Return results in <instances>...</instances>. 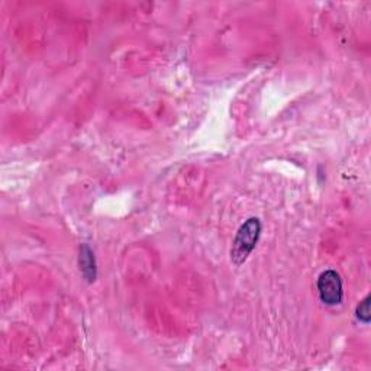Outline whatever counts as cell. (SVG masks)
Wrapping results in <instances>:
<instances>
[{
	"label": "cell",
	"instance_id": "obj_3",
	"mask_svg": "<svg viewBox=\"0 0 371 371\" xmlns=\"http://www.w3.org/2000/svg\"><path fill=\"white\" fill-rule=\"evenodd\" d=\"M80 270L82 274L84 275L86 280L89 283H93L96 280V262H95V254L89 248L87 244H83L80 248Z\"/></svg>",
	"mask_w": 371,
	"mask_h": 371
},
{
	"label": "cell",
	"instance_id": "obj_2",
	"mask_svg": "<svg viewBox=\"0 0 371 371\" xmlns=\"http://www.w3.org/2000/svg\"><path fill=\"white\" fill-rule=\"evenodd\" d=\"M318 292L321 301L328 306L342 302V280L337 271L326 270L318 278Z\"/></svg>",
	"mask_w": 371,
	"mask_h": 371
},
{
	"label": "cell",
	"instance_id": "obj_4",
	"mask_svg": "<svg viewBox=\"0 0 371 371\" xmlns=\"http://www.w3.org/2000/svg\"><path fill=\"white\" fill-rule=\"evenodd\" d=\"M357 318H358V321H361L364 324L370 322V318H371V315H370V296H367V298L358 305V308H357Z\"/></svg>",
	"mask_w": 371,
	"mask_h": 371
},
{
	"label": "cell",
	"instance_id": "obj_1",
	"mask_svg": "<svg viewBox=\"0 0 371 371\" xmlns=\"http://www.w3.org/2000/svg\"><path fill=\"white\" fill-rule=\"evenodd\" d=\"M262 232V222L258 218H250L245 224L239 228L231 248V259L235 266H243L252 250Z\"/></svg>",
	"mask_w": 371,
	"mask_h": 371
}]
</instances>
